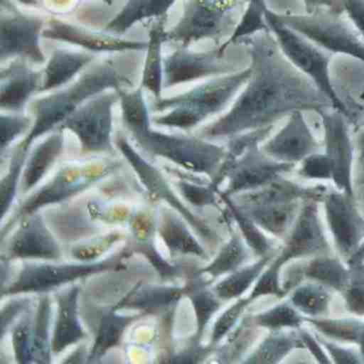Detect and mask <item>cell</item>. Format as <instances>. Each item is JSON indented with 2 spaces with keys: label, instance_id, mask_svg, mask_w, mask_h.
<instances>
[{
  "label": "cell",
  "instance_id": "obj_1",
  "mask_svg": "<svg viewBox=\"0 0 364 364\" xmlns=\"http://www.w3.org/2000/svg\"><path fill=\"white\" fill-rule=\"evenodd\" d=\"M251 75L231 108L200 132L204 139L232 138L246 132L274 127L294 112L332 109L326 95L298 71L281 52L270 31L246 38Z\"/></svg>",
  "mask_w": 364,
  "mask_h": 364
},
{
  "label": "cell",
  "instance_id": "obj_2",
  "mask_svg": "<svg viewBox=\"0 0 364 364\" xmlns=\"http://www.w3.org/2000/svg\"><path fill=\"white\" fill-rule=\"evenodd\" d=\"M142 52L118 53L100 57L71 84L28 104L33 129L18 148L29 152L31 144L61 124L87 101L108 90H133L141 80Z\"/></svg>",
  "mask_w": 364,
  "mask_h": 364
},
{
  "label": "cell",
  "instance_id": "obj_3",
  "mask_svg": "<svg viewBox=\"0 0 364 364\" xmlns=\"http://www.w3.org/2000/svg\"><path fill=\"white\" fill-rule=\"evenodd\" d=\"M251 75L250 67L227 75L203 80L173 97L153 100L150 110L156 127L191 131L225 112L235 101Z\"/></svg>",
  "mask_w": 364,
  "mask_h": 364
},
{
  "label": "cell",
  "instance_id": "obj_4",
  "mask_svg": "<svg viewBox=\"0 0 364 364\" xmlns=\"http://www.w3.org/2000/svg\"><path fill=\"white\" fill-rule=\"evenodd\" d=\"M272 127L246 132L230 138L225 161L213 180L217 187L229 181L225 196L240 195L268 186L295 168L268 156L261 144L272 133Z\"/></svg>",
  "mask_w": 364,
  "mask_h": 364
},
{
  "label": "cell",
  "instance_id": "obj_5",
  "mask_svg": "<svg viewBox=\"0 0 364 364\" xmlns=\"http://www.w3.org/2000/svg\"><path fill=\"white\" fill-rule=\"evenodd\" d=\"M327 193L323 185L301 186L282 176L263 188L242 193L234 202L262 230L277 237H284L299 214L300 202H323Z\"/></svg>",
  "mask_w": 364,
  "mask_h": 364
},
{
  "label": "cell",
  "instance_id": "obj_6",
  "mask_svg": "<svg viewBox=\"0 0 364 364\" xmlns=\"http://www.w3.org/2000/svg\"><path fill=\"white\" fill-rule=\"evenodd\" d=\"M140 149L146 154L168 159L183 169L206 174L214 180L225 161L227 148L204 138L169 135L153 131L150 127L131 133Z\"/></svg>",
  "mask_w": 364,
  "mask_h": 364
},
{
  "label": "cell",
  "instance_id": "obj_7",
  "mask_svg": "<svg viewBox=\"0 0 364 364\" xmlns=\"http://www.w3.org/2000/svg\"><path fill=\"white\" fill-rule=\"evenodd\" d=\"M269 31L276 39L285 58L306 75L332 105V109L340 112L350 120V114L332 85L330 76L331 57L326 55L318 46L309 41L304 36L293 31L279 18L278 14L268 8L266 11Z\"/></svg>",
  "mask_w": 364,
  "mask_h": 364
},
{
  "label": "cell",
  "instance_id": "obj_8",
  "mask_svg": "<svg viewBox=\"0 0 364 364\" xmlns=\"http://www.w3.org/2000/svg\"><path fill=\"white\" fill-rule=\"evenodd\" d=\"M238 0H186L182 16L170 31H166V43L178 46L223 38L229 39L238 21Z\"/></svg>",
  "mask_w": 364,
  "mask_h": 364
},
{
  "label": "cell",
  "instance_id": "obj_9",
  "mask_svg": "<svg viewBox=\"0 0 364 364\" xmlns=\"http://www.w3.org/2000/svg\"><path fill=\"white\" fill-rule=\"evenodd\" d=\"M287 26L304 36L321 50L344 55L364 63V42L341 16L338 9H319L311 14H281Z\"/></svg>",
  "mask_w": 364,
  "mask_h": 364
},
{
  "label": "cell",
  "instance_id": "obj_10",
  "mask_svg": "<svg viewBox=\"0 0 364 364\" xmlns=\"http://www.w3.org/2000/svg\"><path fill=\"white\" fill-rule=\"evenodd\" d=\"M46 26L44 18L21 11L10 0H1V65L16 58L25 59L33 65H46L48 59L41 46Z\"/></svg>",
  "mask_w": 364,
  "mask_h": 364
},
{
  "label": "cell",
  "instance_id": "obj_11",
  "mask_svg": "<svg viewBox=\"0 0 364 364\" xmlns=\"http://www.w3.org/2000/svg\"><path fill=\"white\" fill-rule=\"evenodd\" d=\"M118 102V90L105 91L80 106L58 129L75 134L84 152L112 153V118L114 105Z\"/></svg>",
  "mask_w": 364,
  "mask_h": 364
},
{
  "label": "cell",
  "instance_id": "obj_12",
  "mask_svg": "<svg viewBox=\"0 0 364 364\" xmlns=\"http://www.w3.org/2000/svg\"><path fill=\"white\" fill-rule=\"evenodd\" d=\"M234 72H237V68L225 60L220 46L204 52L178 46L164 57V92L182 85L203 82Z\"/></svg>",
  "mask_w": 364,
  "mask_h": 364
},
{
  "label": "cell",
  "instance_id": "obj_13",
  "mask_svg": "<svg viewBox=\"0 0 364 364\" xmlns=\"http://www.w3.org/2000/svg\"><path fill=\"white\" fill-rule=\"evenodd\" d=\"M119 167L120 164L114 161H100L89 165L73 164L63 166L50 182L25 202L20 212L22 215L33 214L48 204L69 199L103 180Z\"/></svg>",
  "mask_w": 364,
  "mask_h": 364
},
{
  "label": "cell",
  "instance_id": "obj_14",
  "mask_svg": "<svg viewBox=\"0 0 364 364\" xmlns=\"http://www.w3.org/2000/svg\"><path fill=\"white\" fill-rule=\"evenodd\" d=\"M123 257H114L97 263L68 264V265H50V264H27L18 276V280L4 289L3 295L21 293H43L65 283L90 276L109 268L120 265Z\"/></svg>",
  "mask_w": 364,
  "mask_h": 364
},
{
  "label": "cell",
  "instance_id": "obj_15",
  "mask_svg": "<svg viewBox=\"0 0 364 364\" xmlns=\"http://www.w3.org/2000/svg\"><path fill=\"white\" fill-rule=\"evenodd\" d=\"M44 39L63 42L80 50L97 55L118 53L146 52L148 42L127 39L122 36L90 31L80 25L72 24L59 18H50L43 31Z\"/></svg>",
  "mask_w": 364,
  "mask_h": 364
},
{
  "label": "cell",
  "instance_id": "obj_16",
  "mask_svg": "<svg viewBox=\"0 0 364 364\" xmlns=\"http://www.w3.org/2000/svg\"><path fill=\"white\" fill-rule=\"evenodd\" d=\"M323 202L336 249L347 261L357 252L364 238V219L358 210L355 196L331 191L326 193Z\"/></svg>",
  "mask_w": 364,
  "mask_h": 364
},
{
  "label": "cell",
  "instance_id": "obj_17",
  "mask_svg": "<svg viewBox=\"0 0 364 364\" xmlns=\"http://www.w3.org/2000/svg\"><path fill=\"white\" fill-rule=\"evenodd\" d=\"M325 137V153L333 169L332 181L343 193L353 195V146L349 135L347 118L340 112L332 109L321 112Z\"/></svg>",
  "mask_w": 364,
  "mask_h": 364
},
{
  "label": "cell",
  "instance_id": "obj_18",
  "mask_svg": "<svg viewBox=\"0 0 364 364\" xmlns=\"http://www.w3.org/2000/svg\"><path fill=\"white\" fill-rule=\"evenodd\" d=\"M29 61L12 59L1 65L0 107L4 112H24L35 95H39L44 69L36 70Z\"/></svg>",
  "mask_w": 364,
  "mask_h": 364
},
{
  "label": "cell",
  "instance_id": "obj_19",
  "mask_svg": "<svg viewBox=\"0 0 364 364\" xmlns=\"http://www.w3.org/2000/svg\"><path fill=\"white\" fill-rule=\"evenodd\" d=\"M261 148L276 161L296 165L316 153L321 144L309 127L304 112L297 110L287 117L284 127Z\"/></svg>",
  "mask_w": 364,
  "mask_h": 364
},
{
  "label": "cell",
  "instance_id": "obj_20",
  "mask_svg": "<svg viewBox=\"0 0 364 364\" xmlns=\"http://www.w3.org/2000/svg\"><path fill=\"white\" fill-rule=\"evenodd\" d=\"M317 203L315 200L302 202L301 210L294 223L287 244L279 253L287 263L298 257L329 252L330 246L321 227Z\"/></svg>",
  "mask_w": 364,
  "mask_h": 364
},
{
  "label": "cell",
  "instance_id": "obj_21",
  "mask_svg": "<svg viewBox=\"0 0 364 364\" xmlns=\"http://www.w3.org/2000/svg\"><path fill=\"white\" fill-rule=\"evenodd\" d=\"M117 146L119 150L122 152L123 156L131 164L132 168L135 170L140 181L146 189L152 193L153 197L165 200L166 202L178 210L191 225L198 230L200 234L204 237L210 236V230L205 225L201 223L199 219L196 218L191 210L180 201L176 193L172 191L171 187L168 184L163 173L154 166L146 161L139 153L136 152L135 149L131 146L129 142L122 135L117 138Z\"/></svg>",
  "mask_w": 364,
  "mask_h": 364
},
{
  "label": "cell",
  "instance_id": "obj_22",
  "mask_svg": "<svg viewBox=\"0 0 364 364\" xmlns=\"http://www.w3.org/2000/svg\"><path fill=\"white\" fill-rule=\"evenodd\" d=\"M101 55L84 50L56 48L44 68L43 82L40 93L53 92L71 84Z\"/></svg>",
  "mask_w": 364,
  "mask_h": 364
},
{
  "label": "cell",
  "instance_id": "obj_23",
  "mask_svg": "<svg viewBox=\"0 0 364 364\" xmlns=\"http://www.w3.org/2000/svg\"><path fill=\"white\" fill-rule=\"evenodd\" d=\"M8 259H58L60 249L40 217L29 219L8 244Z\"/></svg>",
  "mask_w": 364,
  "mask_h": 364
},
{
  "label": "cell",
  "instance_id": "obj_24",
  "mask_svg": "<svg viewBox=\"0 0 364 364\" xmlns=\"http://www.w3.org/2000/svg\"><path fill=\"white\" fill-rule=\"evenodd\" d=\"M166 18L155 21L149 31L148 48L144 56L140 87L161 99L164 93V55L166 43Z\"/></svg>",
  "mask_w": 364,
  "mask_h": 364
},
{
  "label": "cell",
  "instance_id": "obj_25",
  "mask_svg": "<svg viewBox=\"0 0 364 364\" xmlns=\"http://www.w3.org/2000/svg\"><path fill=\"white\" fill-rule=\"evenodd\" d=\"M176 0H127L124 7L106 25V33L123 36L137 23L167 18Z\"/></svg>",
  "mask_w": 364,
  "mask_h": 364
},
{
  "label": "cell",
  "instance_id": "obj_26",
  "mask_svg": "<svg viewBox=\"0 0 364 364\" xmlns=\"http://www.w3.org/2000/svg\"><path fill=\"white\" fill-rule=\"evenodd\" d=\"M65 146L63 131L50 134L43 141L40 142L29 155L23 174L22 193H26L35 188L42 178L48 174L50 168L60 156Z\"/></svg>",
  "mask_w": 364,
  "mask_h": 364
},
{
  "label": "cell",
  "instance_id": "obj_27",
  "mask_svg": "<svg viewBox=\"0 0 364 364\" xmlns=\"http://www.w3.org/2000/svg\"><path fill=\"white\" fill-rule=\"evenodd\" d=\"M77 287H71L57 296L59 304L58 319L53 338L52 349L55 353L80 342L85 338L84 330L77 318Z\"/></svg>",
  "mask_w": 364,
  "mask_h": 364
},
{
  "label": "cell",
  "instance_id": "obj_28",
  "mask_svg": "<svg viewBox=\"0 0 364 364\" xmlns=\"http://www.w3.org/2000/svg\"><path fill=\"white\" fill-rule=\"evenodd\" d=\"M304 348L306 347L298 332L274 330L247 357L244 363H280L291 351Z\"/></svg>",
  "mask_w": 364,
  "mask_h": 364
},
{
  "label": "cell",
  "instance_id": "obj_29",
  "mask_svg": "<svg viewBox=\"0 0 364 364\" xmlns=\"http://www.w3.org/2000/svg\"><path fill=\"white\" fill-rule=\"evenodd\" d=\"M304 276L313 282L325 285L328 289L342 294L348 284L350 272L348 266L345 267L340 259L319 255L309 262L304 268Z\"/></svg>",
  "mask_w": 364,
  "mask_h": 364
},
{
  "label": "cell",
  "instance_id": "obj_30",
  "mask_svg": "<svg viewBox=\"0 0 364 364\" xmlns=\"http://www.w3.org/2000/svg\"><path fill=\"white\" fill-rule=\"evenodd\" d=\"M276 255L277 251H274L269 255H264L252 265L238 268L235 272H231L229 277L215 287L214 291L217 297L221 299H233V298L240 297L250 289L255 281H257L262 272L274 259Z\"/></svg>",
  "mask_w": 364,
  "mask_h": 364
},
{
  "label": "cell",
  "instance_id": "obj_31",
  "mask_svg": "<svg viewBox=\"0 0 364 364\" xmlns=\"http://www.w3.org/2000/svg\"><path fill=\"white\" fill-rule=\"evenodd\" d=\"M183 293L184 289L178 287H144L132 291L119 306L155 313L176 304Z\"/></svg>",
  "mask_w": 364,
  "mask_h": 364
},
{
  "label": "cell",
  "instance_id": "obj_32",
  "mask_svg": "<svg viewBox=\"0 0 364 364\" xmlns=\"http://www.w3.org/2000/svg\"><path fill=\"white\" fill-rule=\"evenodd\" d=\"M159 233L166 246L173 252L195 255L198 257H204L205 255V251L191 235L186 225L181 223L174 214L165 213L161 215Z\"/></svg>",
  "mask_w": 364,
  "mask_h": 364
},
{
  "label": "cell",
  "instance_id": "obj_33",
  "mask_svg": "<svg viewBox=\"0 0 364 364\" xmlns=\"http://www.w3.org/2000/svg\"><path fill=\"white\" fill-rule=\"evenodd\" d=\"M317 331L331 340L359 345L360 353L364 358V321L355 318H311L306 317Z\"/></svg>",
  "mask_w": 364,
  "mask_h": 364
},
{
  "label": "cell",
  "instance_id": "obj_34",
  "mask_svg": "<svg viewBox=\"0 0 364 364\" xmlns=\"http://www.w3.org/2000/svg\"><path fill=\"white\" fill-rule=\"evenodd\" d=\"M289 300L306 317L318 318L327 316L329 313L331 295L325 285L317 282L306 283L296 287Z\"/></svg>",
  "mask_w": 364,
  "mask_h": 364
},
{
  "label": "cell",
  "instance_id": "obj_35",
  "mask_svg": "<svg viewBox=\"0 0 364 364\" xmlns=\"http://www.w3.org/2000/svg\"><path fill=\"white\" fill-rule=\"evenodd\" d=\"M267 9L266 0H249L231 37L220 46L221 52L225 53L231 44L238 43L246 38L253 37L257 33H268L269 27L266 21Z\"/></svg>",
  "mask_w": 364,
  "mask_h": 364
},
{
  "label": "cell",
  "instance_id": "obj_36",
  "mask_svg": "<svg viewBox=\"0 0 364 364\" xmlns=\"http://www.w3.org/2000/svg\"><path fill=\"white\" fill-rule=\"evenodd\" d=\"M142 87L133 90H120L122 121L129 133L140 131L151 125L150 105L146 102Z\"/></svg>",
  "mask_w": 364,
  "mask_h": 364
},
{
  "label": "cell",
  "instance_id": "obj_37",
  "mask_svg": "<svg viewBox=\"0 0 364 364\" xmlns=\"http://www.w3.org/2000/svg\"><path fill=\"white\" fill-rule=\"evenodd\" d=\"M220 197L227 204L230 216L233 217L234 220L237 223L238 228L244 236L245 242L255 255L262 257L277 251V248H274V244L264 235L261 228L250 217L247 216L238 208L231 197L223 195V193H220Z\"/></svg>",
  "mask_w": 364,
  "mask_h": 364
},
{
  "label": "cell",
  "instance_id": "obj_38",
  "mask_svg": "<svg viewBox=\"0 0 364 364\" xmlns=\"http://www.w3.org/2000/svg\"><path fill=\"white\" fill-rule=\"evenodd\" d=\"M291 304L289 300L277 304L269 310L264 311L252 317L257 327L274 330L299 329L306 321V317Z\"/></svg>",
  "mask_w": 364,
  "mask_h": 364
},
{
  "label": "cell",
  "instance_id": "obj_39",
  "mask_svg": "<svg viewBox=\"0 0 364 364\" xmlns=\"http://www.w3.org/2000/svg\"><path fill=\"white\" fill-rule=\"evenodd\" d=\"M133 321L134 317L120 316L114 312L103 316L89 360L95 361L100 359L106 351L118 345L125 328Z\"/></svg>",
  "mask_w": 364,
  "mask_h": 364
},
{
  "label": "cell",
  "instance_id": "obj_40",
  "mask_svg": "<svg viewBox=\"0 0 364 364\" xmlns=\"http://www.w3.org/2000/svg\"><path fill=\"white\" fill-rule=\"evenodd\" d=\"M248 249L246 248L242 236L234 233L229 242L221 249L214 262L204 268L203 272L217 278L237 270L248 259Z\"/></svg>",
  "mask_w": 364,
  "mask_h": 364
},
{
  "label": "cell",
  "instance_id": "obj_41",
  "mask_svg": "<svg viewBox=\"0 0 364 364\" xmlns=\"http://www.w3.org/2000/svg\"><path fill=\"white\" fill-rule=\"evenodd\" d=\"M50 306L48 296L42 298L40 302L37 318L33 328V361L48 363L50 361Z\"/></svg>",
  "mask_w": 364,
  "mask_h": 364
},
{
  "label": "cell",
  "instance_id": "obj_42",
  "mask_svg": "<svg viewBox=\"0 0 364 364\" xmlns=\"http://www.w3.org/2000/svg\"><path fill=\"white\" fill-rule=\"evenodd\" d=\"M287 263L285 259L280 255H276L272 259L270 265L265 268L262 272L257 282L255 283L252 291L249 295V299L251 301L257 299V298L263 297V296L274 295L277 297L282 298L289 293L287 289L281 287L280 284V270L283 265Z\"/></svg>",
  "mask_w": 364,
  "mask_h": 364
},
{
  "label": "cell",
  "instance_id": "obj_43",
  "mask_svg": "<svg viewBox=\"0 0 364 364\" xmlns=\"http://www.w3.org/2000/svg\"><path fill=\"white\" fill-rule=\"evenodd\" d=\"M349 282L343 291L346 308L353 314L364 315V263L348 265Z\"/></svg>",
  "mask_w": 364,
  "mask_h": 364
},
{
  "label": "cell",
  "instance_id": "obj_44",
  "mask_svg": "<svg viewBox=\"0 0 364 364\" xmlns=\"http://www.w3.org/2000/svg\"><path fill=\"white\" fill-rule=\"evenodd\" d=\"M33 117L24 112H1V154L27 131L33 129Z\"/></svg>",
  "mask_w": 364,
  "mask_h": 364
},
{
  "label": "cell",
  "instance_id": "obj_45",
  "mask_svg": "<svg viewBox=\"0 0 364 364\" xmlns=\"http://www.w3.org/2000/svg\"><path fill=\"white\" fill-rule=\"evenodd\" d=\"M216 294L204 289L203 285L198 287L196 285L191 289V299L195 306L196 315H197L198 336H201L204 329L208 326V321L213 315L219 310L221 304L216 298Z\"/></svg>",
  "mask_w": 364,
  "mask_h": 364
},
{
  "label": "cell",
  "instance_id": "obj_46",
  "mask_svg": "<svg viewBox=\"0 0 364 364\" xmlns=\"http://www.w3.org/2000/svg\"><path fill=\"white\" fill-rule=\"evenodd\" d=\"M28 152L22 149L16 148L10 163L9 171L1 181V205H3V216L7 214L8 208L11 206L12 201L16 197V187L18 178L22 174L23 167L26 161Z\"/></svg>",
  "mask_w": 364,
  "mask_h": 364
},
{
  "label": "cell",
  "instance_id": "obj_47",
  "mask_svg": "<svg viewBox=\"0 0 364 364\" xmlns=\"http://www.w3.org/2000/svg\"><path fill=\"white\" fill-rule=\"evenodd\" d=\"M181 195L195 206L216 205V195L219 193L218 187L210 183L202 185L201 182H191L186 178H181L176 183Z\"/></svg>",
  "mask_w": 364,
  "mask_h": 364
},
{
  "label": "cell",
  "instance_id": "obj_48",
  "mask_svg": "<svg viewBox=\"0 0 364 364\" xmlns=\"http://www.w3.org/2000/svg\"><path fill=\"white\" fill-rule=\"evenodd\" d=\"M251 302L252 301L249 299V297L240 298L233 306H230L223 312V314L215 323L214 329H213L212 344H217L220 342L221 338L230 333V331L237 325L240 316Z\"/></svg>",
  "mask_w": 364,
  "mask_h": 364
},
{
  "label": "cell",
  "instance_id": "obj_49",
  "mask_svg": "<svg viewBox=\"0 0 364 364\" xmlns=\"http://www.w3.org/2000/svg\"><path fill=\"white\" fill-rule=\"evenodd\" d=\"M298 176L308 180L332 181L333 169L331 161L326 153H313L301 161Z\"/></svg>",
  "mask_w": 364,
  "mask_h": 364
},
{
  "label": "cell",
  "instance_id": "obj_50",
  "mask_svg": "<svg viewBox=\"0 0 364 364\" xmlns=\"http://www.w3.org/2000/svg\"><path fill=\"white\" fill-rule=\"evenodd\" d=\"M14 346L16 360L20 363H29L33 361V329L31 319L29 317H25L14 329Z\"/></svg>",
  "mask_w": 364,
  "mask_h": 364
},
{
  "label": "cell",
  "instance_id": "obj_51",
  "mask_svg": "<svg viewBox=\"0 0 364 364\" xmlns=\"http://www.w3.org/2000/svg\"><path fill=\"white\" fill-rule=\"evenodd\" d=\"M318 342L325 347L326 350L331 357L334 363L338 364H359L364 363L363 355L361 353H357L355 349L345 348L333 342H329L326 338H321L318 334H315Z\"/></svg>",
  "mask_w": 364,
  "mask_h": 364
},
{
  "label": "cell",
  "instance_id": "obj_52",
  "mask_svg": "<svg viewBox=\"0 0 364 364\" xmlns=\"http://www.w3.org/2000/svg\"><path fill=\"white\" fill-rule=\"evenodd\" d=\"M338 9L346 14L355 31L364 37V0H336Z\"/></svg>",
  "mask_w": 364,
  "mask_h": 364
},
{
  "label": "cell",
  "instance_id": "obj_53",
  "mask_svg": "<svg viewBox=\"0 0 364 364\" xmlns=\"http://www.w3.org/2000/svg\"><path fill=\"white\" fill-rule=\"evenodd\" d=\"M298 333H299L300 338H301L302 342H304V347L310 350V353L314 355L315 359L317 360L318 363H331L329 357L326 355L325 351L321 348V343L318 342L316 336H313L312 334L309 333L306 330L301 329V328L298 329Z\"/></svg>",
  "mask_w": 364,
  "mask_h": 364
},
{
  "label": "cell",
  "instance_id": "obj_54",
  "mask_svg": "<svg viewBox=\"0 0 364 364\" xmlns=\"http://www.w3.org/2000/svg\"><path fill=\"white\" fill-rule=\"evenodd\" d=\"M141 249L142 252L151 259V262L156 266L157 269L161 272V276L172 277L176 274V268L171 267L169 264L166 263L151 245H144Z\"/></svg>",
  "mask_w": 364,
  "mask_h": 364
},
{
  "label": "cell",
  "instance_id": "obj_55",
  "mask_svg": "<svg viewBox=\"0 0 364 364\" xmlns=\"http://www.w3.org/2000/svg\"><path fill=\"white\" fill-rule=\"evenodd\" d=\"M304 9L308 14H313L319 9H338L336 0H302Z\"/></svg>",
  "mask_w": 364,
  "mask_h": 364
},
{
  "label": "cell",
  "instance_id": "obj_56",
  "mask_svg": "<svg viewBox=\"0 0 364 364\" xmlns=\"http://www.w3.org/2000/svg\"><path fill=\"white\" fill-rule=\"evenodd\" d=\"M25 301H14L8 306V308H5L3 310V314H1V325H3V331L6 329V326L9 325L11 323V319L24 308Z\"/></svg>",
  "mask_w": 364,
  "mask_h": 364
},
{
  "label": "cell",
  "instance_id": "obj_57",
  "mask_svg": "<svg viewBox=\"0 0 364 364\" xmlns=\"http://www.w3.org/2000/svg\"><path fill=\"white\" fill-rule=\"evenodd\" d=\"M347 265H351V264H363L364 263V240L362 242L361 246L358 249L357 252L347 259Z\"/></svg>",
  "mask_w": 364,
  "mask_h": 364
},
{
  "label": "cell",
  "instance_id": "obj_58",
  "mask_svg": "<svg viewBox=\"0 0 364 364\" xmlns=\"http://www.w3.org/2000/svg\"><path fill=\"white\" fill-rule=\"evenodd\" d=\"M361 127H364V122L362 123ZM358 148L360 150V159H362V157H364V129H362L359 137H358Z\"/></svg>",
  "mask_w": 364,
  "mask_h": 364
},
{
  "label": "cell",
  "instance_id": "obj_59",
  "mask_svg": "<svg viewBox=\"0 0 364 364\" xmlns=\"http://www.w3.org/2000/svg\"><path fill=\"white\" fill-rule=\"evenodd\" d=\"M16 1L27 7L40 8V6H42V0H16Z\"/></svg>",
  "mask_w": 364,
  "mask_h": 364
},
{
  "label": "cell",
  "instance_id": "obj_60",
  "mask_svg": "<svg viewBox=\"0 0 364 364\" xmlns=\"http://www.w3.org/2000/svg\"><path fill=\"white\" fill-rule=\"evenodd\" d=\"M360 161L363 164V166H362V171L360 173L359 178H358V184L364 185V157L360 159Z\"/></svg>",
  "mask_w": 364,
  "mask_h": 364
},
{
  "label": "cell",
  "instance_id": "obj_61",
  "mask_svg": "<svg viewBox=\"0 0 364 364\" xmlns=\"http://www.w3.org/2000/svg\"><path fill=\"white\" fill-rule=\"evenodd\" d=\"M360 99L363 100L364 101V91L361 93V95H360Z\"/></svg>",
  "mask_w": 364,
  "mask_h": 364
},
{
  "label": "cell",
  "instance_id": "obj_62",
  "mask_svg": "<svg viewBox=\"0 0 364 364\" xmlns=\"http://www.w3.org/2000/svg\"><path fill=\"white\" fill-rule=\"evenodd\" d=\"M242 1H245V3H248L249 0H242Z\"/></svg>",
  "mask_w": 364,
  "mask_h": 364
}]
</instances>
